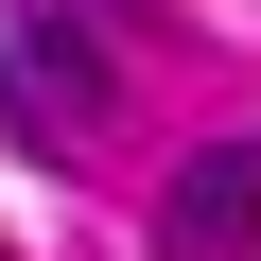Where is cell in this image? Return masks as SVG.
<instances>
[{
	"instance_id": "6da1fadb",
	"label": "cell",
	"mask_w": 261,
	"mask_h": 261,
	"mask_svg": "<svg viewBox=\"0 0 261 261\" xmlns=\"http://www.w3.org/2000/svg\"><path fill=\"white\" fill-rule=\"evenodd\" d=\"M0 122H18L35 157H70L87 122H105V53L70 35V0H35V18H18V53H0Z\"/></svg>"
},
{
	"instance_id": "7a4b0ae2",
	"label": "cell",
	"mask_w": 261,
	"mask_h": 261,
	"mask_svg": "<svg viewBox=\"0 0 261 261\" xmlns=\"http://www.w3.org/2000/svg\"><path fill=\"white\" fill-rule=\"evenodd\" d=\"M157 261H261V140H209L157 192Z\"/></svg>"
}]
</instances>
